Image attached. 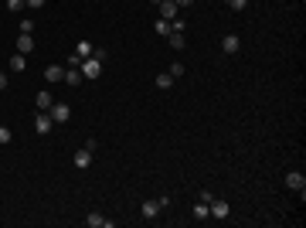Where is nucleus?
I'll list each match as a JSON object with an SVG mask.
<instances>
[{
  "label": "nucleus",
  "mask_w": 306,
  "mask_h": 228,
  "mask_svg": "<svg viewBox=\"0 0 306 228\" xmlns=\"http://www.w3.org/2000/svg\"><path fill=\"white\" fill-rule=\"evenodd\" d=\"M78 72H82L85 78H99V75H102V62H99L95 55H88V58L78 65Z\"/></svg>",
  "instance_id": "f257e3e1"
},
{
  "label": "nucleus",
  "mask_w": 306,
  "mask_h": 228,
  "mask_svg": "<svg viewBox=\"0 0 306 228\" xmlns=\"http://www.w3.org/2000/svg\"><path fill=\"white\" fill-rule=\"evenodd\" d=\"M48 116H51L55 123H68V119H72V106H68V102H55V106L48 109Z\"/></svg>",
  "instance_id": "f03ea898"
},
{
  "label": "nucleus",
  "mask_w": 306,
  "mask_h": 228,
  "mask_svg": "<svg viewBox=\"0 0 306 228\" xmlns=\"http://www.w3.org/2000/svg\"><path fill=\"white\" fill-rule=\"evenodd\" d=\"M208 215H211V218H228V215H231L228 201H221V198H211V201H208Z\"/></svg>",
  "instance_id": "7ed1b4c3"
},
{
  "label": "nucleus",
  "mask_w": 306,
  "mask_h": 228,
  "mask_svg": "<svg viewBox=\"0 0 306 228\" xmlns=\"http://www.w3.org/2000/svg\"><path fill=\"white\" fill-rule=\"evenodd\" d=\"M286 187H289V191H300V198H303V191H306V177L300 174V170H289V174H286Z\"/></svg>",
  "instance_id": "20e7f679"
},
{
  "label": "nucleus",
  "mask_w": 306,
  "mask_h": 228,
  "mask_svg": "<svg viewBox=\"0 0 306 228\" xmlns=\"http://www.w3.org/2000/svg\"><path fill=\"white\" fill-rule=\"evenodd\" d=\"M34 130H38L41 137H48V133L55 130V119H51L48 113H38V119H34Z\"/></svg>",
  "instance_id": "39448f33"
},
{
  "label": "nucleus",
  "mask_w": 306,
  "mask_h": 228,
  "mask_svg": "<svg viewBox=\"0 0 306 228\" xmlns=\"http://www.w3.org/2000/svg\"><path fill=\"white\" fill-rule=\"evenodd\" d=\"M221 51H225V55H238V51H241V38H238V34H225Z\"/></svg>",
  "instance_id": "423d86ee"
},
{
  "label": "nucleus",
  "mask_w": 306,
  "mask_h": 228,
  "mask_svg": "<svg viewBox=\"0 0 306 228\" xmlns=\"http://www.w3.org/2000/svg\"><path fill=\"white\" fill-rule=\"evenodd\" d=\"M160 211H163V208H160V201H156V198H153V201H143V211H140V215H143V218H147V222H153V218H156V215H160Z\"/></svg>",
  "instance_id": "0eeeda50"
},
{
  "label": "nucleus",
  "mask_w": 306,
  "mask_h": 228,
  "mask_svg": "<svg viewBox=\"0 0 306 228\" xmlns=\"http://www.w3.org/2000/svg\"><path fill=\"white\" fill-rule=\"evenodd\" d=\"M34 106H38L41 113H48V109L55 106V95H51V92H38V95H34Z\"/></svg>",
  "instance_id": "6e6552de"
},
{
  "label": "nucleus",
  "mask_w": 306,
  "mask_h": 228,
  "mask_svg": "<svg viewBox=\"0 0 306 228\" xmlns=\"http://www.w3.org/2000/svg\"><path fill=\"white\" fill-rule=\"evenodd\" d=\"M17 51H21V55H31V51H34V38H31V34H17Z\"/></svg>",
  "instance_id": "1a4fd4ad"
},
{
  "label": "nucleus",
  "mask_w": 306,
  "mask_h": 228,
  "mask_svg": "<svg viewBox=\"0 0 306 228\" xmlns=\"http://www.w3.org/2000/svg\"><path fill=\"white\" fill-rule=\"evenodd\" d=\"M88 163H92V150H85V147H78V150H75V167H78V170H85Z\"/></svg>",
  "instance_id": "9d476101"
},
{
  "label": "nucleus",
  "mask_w": 306,
  "mask_h": 228,
  "mask_svg": "<svg viewBox=\"0 0 306 228\" xmlns=\"http://www.w3.org/2000/svg\"><path fill=\"white\" fill-rule=\"evenodd\" d=\"M167 41H170V48H174V51H180V48L187 45V38H184V31H170V34H167Z\"/></svg>",
  "instance_id": "9b49d317"
},
{
  "label": "nucleus",
  "mask_w": 306,
  "mask_h": 228,
  "mask_svg": "<svg viewBox=\"0 0 306 228\" xmlns=\"http://www.w3.org/2000/svg\"><path fill=\"white\" fill-rule=\"evenodd\" d=\"M85 222H88V228H112V222H109V218H102L99 211H92Z\"/></svg>",
  "instance_id": "f8f14e48"
},
{
  "label": "nucleus",
  "mask_w": 306,
  "mask_h": 228,
  "mask_svg": "<svg viewBox=\"0 0 306 228\" xmlns=\"http://www.w3.org/2000/svg\"><path fill=\"white\" fill-rule=\"evenodd\" d=\"M44 78H48V82H62V78H65V68H62V65H48V68H44Z\"/></svg>",
  "instance_id": "ddd939ff"
},
{
  "label": "nucleus",
  "mask_w": 306,
  "mask_h": 228,
  "mask_svg": "<svg viewBox=\"0 0 306 228\" xmlns=\"http://www.w3.org/2000/svg\"><path fill=\"white\" fill-rule=\"evenodd\" d=\"M24 68H27V58H24L21 51H17V55H10V72H24Z\"/></svg>",
  "instance_id": "4468645a"
},
{
  "label": "nucleus",
  "mask_w": 306,
  "mask_h": 228,
  "mask_svg": "<svg viewBox=\"0 0 306 228\" xmlns=\"http://www.w3.org/2000/svg\"><path fill=\"white\" fill-rule=\"evenodd\" d=\"M170 85H174V75H170V72H160V75H156V89H160V92H167Z\"/></svg>",
  "instance_id": "2eb2a0df"
},
{
  "label": "nucleus",
  "mask_w": 306,
  "mask_h": 228,
  "mask_svg": "<svg viewBox=\"0 0 306 228\" xmlns=\"http://www.w3.org/2000/svg\"><path fill=\"white\" fill-rule=\"evenodd\" d=\"M62 82H65V85H78V82H82V72H78V68H65V78H62Z\"/></svg>",
  "instance_id": "dca6fc26"
},
{
  "label": "nucleus",
  "mask_w": 306,
  "mask_h": 228,
  "mask_svg": "<svg viewBox=\"0 0 306 228\" xmlns=\"http://www.w3.org/2000/svg\"><path fill=\"white\" fill-rule=\"evenodd\" d=\"M75 55L82 58V62H85V58L92 55V41H78V45H75Z\"/></svg>",
  "instance_id": "f3484780"
},
{
  "label": "nucleus",
  "mask_w": 306,
  "mask_h": 228,
  "mask_svg": "<svg viewBox=\"0 0 306 228\" xmlns=\"http://www.w3.org/2000/svg\"><path fill=\"white\" fill-rule=\"evenodd\" d=\"M153 31H156V34H160V38H167V34H170V31H174V27H170V21H163V17H160V21H156V24H153Z\"/></svg>",
  "instance_id": "a211bd4d"
},
{
  "label": "nucleus",
  "mask_w": 306,
  "mask_h": 228,
  "mask_svg": "<svg viewBox=\"0 0 306 228\" xmlns=\"http://www.w3.org/2000/svg\"><path fill=\"white\" fill-rule=\"evenodd\" d=\"M194 218H197V222L211 218V215H208V201H197V205H194Z\"/></svg>",
  "instance_id": "6ab92c4d"
},
{
  "label": "nucleus",
  "mask_w": 306,
  "mask_h": 228,
  "mask_svg": "<svg viewBox=\"0 0 306 228\" xmlns=\"http://www.w3.org/2000/svg\"><path fill=\"white\" fill-rule=\"evenodd\" d=\"M10 140H14V133H10V130H7V126H0V147H7V143H10Z\"/></svg>",
  "instance_id": "aec40b11"
},
{
  "label": "nucleus",
  "mask_w": 306,
  "mask_h": 228,
  "mask_svg": "<svg viewBox=\"0 0 306 228\" xmlns=\"http://www.w3.org/2000/svg\"><path fill=\"white\" fill-rule=\"evenodd\" d=\"M31 31H34V21L24 17V21H21V34H31Z\"/></svg>",
  "instance_id": "412c9836"
},
{
  "label": "nucleus",
  "mask_w": 306,
  "mask_h": 228,
  "mask_svg": "<svg viewBox=\"0 0 306 228\" xmlns=\"http://www.w3.org/2000/svg\"><path fill=\"white\" fill-rule=\"evenodd\" d=\"M7 10H14V14L24 10V0H7Z\"/></svg>",
  "instance_id": "4be33fe9"
},
{
  "label": "nucleus",
  "mask_w": 306,
  "mask_h": 228,
  "mask_svg": "<svg viewBox=\"0 0 306 228\" xmlns=\"http://www.w3.org/2000/svg\"><path fill=\"white\" fill-rule=\"evenodd\" d=\"M170 75L180 78V75H184V65H180V62H174V65H170Z\"/></svg>",
  "instance_id": "5701e85b"
},
{
  "label": "nucleus",
  "mask_w": 306,
  "mask_h": 228,
  "mask_svg": "<svg viewBox=\"0 0 306 228\" xmlns=\"http://www.w3.org/2000/svg\"><path fill=\"white\" fill-rule=\"evenodd\" d=\"M228 7H231V10H245V7H248V0H228Z\"/></svg>",
  "instance_id": "b1692460"
},
{
  "label": "nucleus",
  "mask_w": 306,
  "mask_h": 228,
  "mask_svg": "<svg viewBox=\"0 0 306 228\" xmlns=\"http://www.w3.org/2000/svg\"><path fill=\"white\" fill-rule=\"evenodd\" d=\"M85 150L95 153V150H99V140H95V137H88V140H85Z\"/></svg>",
  "instance_id": "393cba45"
},
{
  "label": "nucleus",
  "mask_w": 306,
  "mask_h": 228,
  "mask_svg": "<svg viewBox=\"0 0 306 228\" xmlns=\"http://www.w3.org/2000/svg\"><path fill=\"white\" fill-rule=\"evenodd\" d=\"M174 3H177V10H187V7H191L194 0H174Z\"/></svg>",
  "instance_id": "a878e982"
},
{
  "label": "nucleus",
  "mask_w": 306,
  "mask_h": 228,
  "mask_svg": "<svg viewBox=\"0 0 306 228\" xmlns=\"http://www.w3.org/2000/svg\"><path fill=\"white\" fill-rule=\"evenodd\" d=\"M24 3H27L31 10H38V7H44V0H24Z\"/></svg>",
  "instance_id": "bb28decb"
},
{
  "label": "nucleus",
  "mask_w": 306,
  "mask_h": 228,
  "mask_svg": "<svg viewBox=\"0 0 306 228\" xmlns=\"http://www.w3.org/2000/svg\"><path fill=\"white\" fill-rule=\"evenodd\" d=\"M3 89H7V75L0 72V92H3Z\"/></svg>",
  "instance_id": "cd10ccee"
}]
</instances>
